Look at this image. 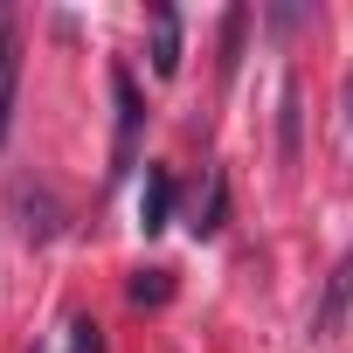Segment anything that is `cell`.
<instances>
[{
  "label": "cell",
  "instance_id": "5b68a950",
  "mask_svg": "<svg viewBox=\"0 0 353 353\" xmlns=\"http://www.w3.org/2000/svg\"><path fill=\"white\" fill-rule=\"evenodd\" d=\"M14 90H21V49L14 35H0V139H8V118H14Z\"/></svg>",
  "mask_w": 353,
  "mask_h": 353
},
{
  "label": "cell",
  "instance_id": "4fadbf2b",
  "mask_svg": "<svg viewBox=\"0 0 353 353\" xmlns=\"http://www.w3.org/2000/svg\"><path fill=\"white\" fill-rule=\"evenodd\" d=\"M346 125H353V77H346Z\"/></svg>",
  "mask_w": 353,
  "mask_h": 353
},
{
  "label": "cell",
  "instance_id": "3957f363",
  "mask_svg": "<svg viewBox=\"0 0 353 353\" xmlns=\"http://www.w3.org/2000/svg\"><path fill=\"white\" fill-rule=\"evenodd\" d=\"M346 305H353V250L332 263V277H325V298H319V312H312V332H319V339H325V332H339Z\"/></svg>",
  "mask_w": 353,
  "mask_h": 353
},
{
  "label": "cell",
  "instance_id": "30bf717a",
  "mask_svg": "<svg viewBox=\"0 0 353 353\" xmlns=\"http://www.w3.org/2000/svg\"><path fill=\"white\" fill-rule=\"evenodd\" d=\"M284 159H298V83H284Z\"/></svg>",
  "mask_w": 353,
  "mask_h": 353
},
{
  "label": "cell",
  "instance_id": "7a4b0ae2",
  "mask_svg": "<svg viewBox=\"0 0 353 353\" xmlns=\"http://www.w3.org/2000/svg\"><path fill=\"white\" fill-rule=\"evenodd\" d=\"M152 77H181V8L152 0Z\"/></svg>",
  "mask_w": 353,
  "mask_h": 353
},
{
  "label": "cell",
  "instance_id": "52a82bcc",
  "mask_svg": "<svg viewBox=\"0 0 353 353\" xmlns=\"http://www.w3.org/2000/svg\"><path fill=\"white\" fill-rule=\"evenodd\" d=\"M21 215H28L21 229H28L35 243H49V236H56V201H49V194H21Z\"/></svg>",
  "mask_w": 353,
  "mask_h": 353
},
{
  "label": "cell",
  "instance_id": "7c38bea8",
  "mask_svg": "<svg viewBox=\"0 0 353 353\" xmlns=\"http://www.w3.org/2000/svg\"><path fill=\"white\" fill-rule=\"evenodd\" d=\"M263 21L284 35V28H298V21H305V8H263Z\"/></svg>",
  "mask_w": 353,
  "mask_h": 353
},
{
  "label": "cell",
  "instance_id": "8992f818",
  "mask_svg": "<svg viewBox=\"0 0 353 353\" xmlns=\"http://www.w3.org/2000/svg\"><path fill=\"white\" fill-rule=\"evenodd\" d=\"M243 35H250V8H229V21H222V83L243 63Z\"/></svg>",
  "mask_w": 353,
  "mask_h": 353
},
{
  "label": "cell",
  "instance_id": "9c48e42d",
  "mask_svg": "<svg viewBox=\"0 0 353 353\" xmlns=\"http://www.w3.org/2000/svg\"><path fill=\"white\" fill-rule=\"evenodd\" d=\"M166 291H173L166 270H139V277H132V305H166Z\"/></svg>",
  "mask_w": 353,
  "mask_h": 353
},
{
  "label": "cell",
  "instance_id": "8fae6325",
  "mask_svg": "<svg viewBox=\"0 0 353 353\" xmlns=\"http://www.w3.org/2000/svg\"><path fill=\"white\" fill-rule=\"evenodd\" d=\"M70 353H104V325L77 319V325H70Z\"/></svg>",
  "mask_w": 353,
  "mask_h": 353
},
{
  "label": "cell",
  "instance_id": "277c9868",
  "mask_svg": "<svg viewBox=\"0 0 353 353\" xmlns=\"http://www.w3.org/2000/svg\"><path fill=\"white\" fill-rule=\"evenodd\" d=\"M166 215H173V173H166V166H145V194H139V222H145V236H159Z\"/></svg>",
  "mask_w": 353,
  "mask_h": 353
},
{
  "label": "cell",
  "instance_id": "6da1fadb",
  "mask_svg": "<svg viewBox=\"0 0 353 353\" xmlns=\"http://www.w3.org/2000/svg\"><path fill=\"white\" fill-rule=\"evenodd\" d=\"M111 104H118L111 173H125V166H132V152H139V125H145V104H139V83H132V70H125V63H111Z\"/></svg>",
  "mask_w": 353,
  "mask_h": 353
},
{
  "label": "cell",
  "instance_id": "ba28073f",
  "mask_svg": "<svg viewBox=\"0 0 353 353\" xmlns=\"http://www.w3.org/2000/svg\"><path fill=\"white\" fill-rule=\"evenodd\" d=\"M229 222V181H222V173H215V181H208V208H201V222H194V236H215Z\"/></svg>",
  "mask_w": 353,
  "mask_h": 353
}]
</instances>
